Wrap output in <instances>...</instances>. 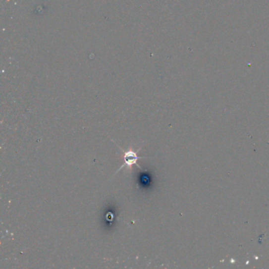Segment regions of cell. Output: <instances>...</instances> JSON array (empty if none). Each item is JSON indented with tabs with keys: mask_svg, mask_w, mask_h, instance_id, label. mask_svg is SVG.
Returning a JSON list of instances; mask_svg holds the SVG:
<instances>
[{
	"mask_svg": "<svg viewBox=\"0 0 269 269\" xmlns=\"http://www.w3.org/2000/svg\"><path fill=\"white\" fill-rule=\"evenodd\" d=\"M117 146H118V147L119 148V149H120L123 152V153H124V163H123V164L120 166V168L117 170L115 174L118 173V171H120V170H122L123 167H125V166H126V167H130L132 165L134 164L137 165V166H138L140 169H142V166H140L138 161H139L140 159H146L147 157H139V156H138V154H137V153L134 152V150H128V151H125V150H123L122 148H120V146H118V145H117Z\"/></svg>",
	"mask_w": 269,
	"mask_h": 269,
	"instance_id": "1",
	"label": "cell"
}]
</instances>
